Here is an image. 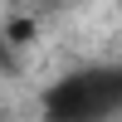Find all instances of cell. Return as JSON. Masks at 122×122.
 Segmentation results:
<instances>
[{
	"instance_id": "cell-1",
	"label": "cell",
	"mask_w": 122,
	"mask_h": 122,
	"mask_svg": "<svg viewBox=\"0 0 122 122\" xmlns=\"http://www.w3.org/2000/svg\"><path fill=\"white\" fill-rule=\"evenodd\" d=\"M112 112H122V68L107 73V68H88V73H73L49 93V117L54 122H107Z\"/></svg>"
}]
</instances>
